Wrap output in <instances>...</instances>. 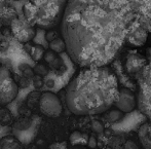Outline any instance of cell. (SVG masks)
<instances>
[{"label": "cell", "mask_w": 151, "mask_h": 149, "mask_svg": "<svg viewBox=\"0 0 151 149\" xmlns=\"http://www.w3.org/2000/svg\"><path fill=\"white\" fill-rule=\"evenodd\" d=\"M135 21L127 0H68L62 18L66 52L80 67H102L116 56Z\"/></svg>", "instance_id": "6da1fadb"}, {"label": "cell", "mask_w": 151, "mask_h": 149, "mask_svg": "<svg viewBox=\"0 0 151 149\" xmlns=\"http://www.w3.org/2000/svg\"><path fill=\"white\" fill-rule=\"evenodd\" d=\"M118 94L116 76L108 68L88 67L69 82L66 89V101L72 113L95 115L111 108Z\"/></svg>", "instance_id": "7a4b0ae2"}, {"label": "cell", "mask_w": 151, "mask_h": 149, "mask_svg": "<svg viewBox=\"0 0 151 149\" xmlns=\"http://www.w3.org/2000/svg\"><path fill=\"white\" fill-rule=\"evenodd\" d=\"M36 10V25L50 28L62 21L68 0H30Z\"/></svg>", "instance_id": "3957f363"}, {"label": "cell", "mask_w": 151, "mask_h": 149, "mask_svg": "<svg viewBox=\"0 0 151 149\" xmlns=\"http://www.w3.org/2000/svg\"><path fill=\"white\" fill-rule=\"evenodd\" d=\"M138 107L151 121V50H148V59L145 68L140 72Z\"/></svg>", "instance_id": "277c9868"}, {"label": "cell", "mask_w": 151, "mask_h": 149, "mask_svg": "<svg viewBox=\"0 0 151 149\" xmlns=\"http://www.w3.org/2000/svg\"><path fill=\"white\" fill-rule=\"evenodd\" d=\"M135 20L151 32V0H127Z\"/></svg>", "instance_id": "5b68a950"}, {"label": "cell", "mask_w": 151, "mask_h": 149, "mask_svg": "<svg viewBox=\"0 0 151 149\" xmlns=\"http://www.w3.org/2000/svg\"><path fill=\"white\" fill-rule=\"evenodd\" d=\"M40 110L48 117H58L62 112V104L58 96L52 91H46L40 96Z\"/></svg>", "instance_id": "8992f818"}, {"label": "cell", "mask_w": 151, "mask_h": 149, "mask_svg": "<svg viewBox=\"0 0 151 149\" xmlns=\"http://www.w3.org/2000/svg\"><path fill=\"white\" fill-rule=\"evenodd\" d=\"M10 31L14 37L22 43L31 41L36 35V30L34 26L29 24L27 21H23L19 18L14 20L10 24Z\"/></svg>", "instance_id": "52a82bcc"}, {"label": "cell", "mask_w": 151, "mask_h": 149, "mask_svg": "<svg viewBox=\"0 0 151 149\" xmlns=\"http://www.w3.org/2000/svg\"><path fill=\"white\" fill-rule=\"evenodd\" d=\"M137 104L138 102L136 100V96L131 89L125 88L119 89L118 98L114 104L118 110L122 111L123 113H129L135 109Z\"/></svg>", "instance_id": "ba28073f"}, {"label": "cell", "mask_w": 151, "mask_h": 149, "mask_svg": "<svg viewBox=\"0 0 151 149\" xmlns=\"http://www.w3.org/2000/svg\"><path fill=\"white\" fill-rule=\"evenodd\" d=\"M19 93V86L12 77H7L0 84V106L10 104Z\"/></svg>", "instance_id": "9c48e42d"}, {"label": "cell", "mask_w": 151, "mask_h": 149, "mask_svg": "<svg viewBox=\"0 0 151 149\" xmlns=\"http://www.w3.org/2000/svg\"><path fill=\"white\" fill-rule=\"evenodd\" d=\"M148 33L144 27H142L137 21H134L133 25H132L131 29L129 31L127 37V41L129 42L131 45L134 46H141L144 45V43L146 42L148 37Z\"/></svg>", "instance_id": "30bf717a"}, {"label": "cell", "mask_w": 151, "mask_h": 149, "mask_svg": "<svg viewBox=\"0 0 151 149\" xmlns=\"http://www.w3.org/2000/svg\"><path fill=\"white\" fill-rule=\"evenodd\" d=\"M147 64V59L142 57L141 55L136 54V53H131L127 57V62H125V68L127 71L131 74H140V72L145 68Z\"/></svg>", "instance_id": "8fae6325"}, {"label": "cell", "mask_w": 151, "mask_h": 149, "mask_svg": "<svg viewBox=\"0 0 151 149\" xmlns=\"http://www.w3.org/2000/svg\"><path fill=\"white\" fill-rule=\"evenodd\" d=\"M139 141L145 149H151V121L145 122L138 131Z\"/></svg>", "instance_id": "7c38bea8"}, {"label": "cell", "mask_w": 151, "mask_h": 149, "mask_svg": "<svg viewBox=\"0 0 151 149\" xmlns=\"http://www.w3.org/2000/svg\"><path fill=\"white\" fill-rule=\"evenodd\" d=\"M18 18L16 9L9 5H5L1 10H0V24L4 26H10L12 21Z\"/></svg>", "instance_id": "4fadbf2b"}, {"label": "cell", "mask_w": 151, "mask_h": 149, "mask_svg": "<svg viewBox=\"0 0 151 149\" xmlns=\"http://www.w3.org/2000/svg\"><path fill=\"white\" fill-rule=\"evenodd\" d=\"M0 149H25L19 139L12 136H6L0 140Z\"/></svg>", "instance_id": "5bb4252c"}, {"label": "cell", "mask_w": 151, "mask_h": 149, "mask_svg": "<svg viewBox=\"0 0 151 149\" xmlns=\"http://www.w3.org/2000/svg\"><path fill=\"white\" fill-rule=\"evenodd\" d=\"M23 12H24V16L26 21L31 24L32 26L36 25V10L34 5L31 3L30 0L27 1V3H25L24 7H23Z\"/></svg>", "instance_id": "9a60e30c"}, {"label": "cell", "mask_w": 151, "mask_h": 149, "mask_svg": "<svg viewBox=\"0 0 151 149\" xmlns=\"http://www.w3.org/2000/svg\"><path fill=\"white\" fill-rule=\"evenodd\" d=\"M43 59L46 63L50 64V66L52 68V69H59V68H60L61 60L59 59L58 54L52 52V50L46 52L45 54L43 55Z\"/></svg>", "instance_id": "2e32d148"}, {"label": "cell", "mask_w": 151, "mask_h": 149, "mask_svg": "<svg viewBox=\"0 0 151 149\" xmlns=\"http://www.w3.org/2000/svg\"><path fill=\"white\" fill-rule=\"evenodd\" d=\"M50 48L52 52L57 53V54H61V53L66 52V42L63 38L57 37L56 39L50 42Z\"/></svg>", "instance_id": "e0dca14e"}, {"label": "cell", "mask_w": 151, "mask_h": 149, "mask_svg": "<svg viewBox=\"0 0 151 149\" xmlns=\"http://www.w3.org/2000/svg\"><path fill=\"white\" fill-rule=\"evenodd\" d=\"M88 141V138L86 137L84 134H81L79 132H74L73 134L70 137V142H71L73 145H83L86 144Z\"/></svg>", "instance_id": "ac0fdd59"}, {"label": "cell", "mask_w": 151, "mask_h": 149, "mask_svg": "<svg viewBox=\"0 0 151 149\" xmlns=\"http://www.w3.org/2000/svg\"><path fill=\"white\" fill-rule=\"evenodd\" d=\"M12 114L8 111V109L1 108L0 109V123L3 125H7L12 122Z\"/></svg>", "instance_id": "d6986e66"}, {"label": "cell", "mask_w": 151, "mask_h": 149, "mask_svg": "<svg viewBox=\"0 0 151 149\" xmlns=\"http://www.w3.org/2000/svg\"><path fill=\"white\" fill-rule=\"evenodd\" d=\"M31 57L33 58L35 61H39L40 59L43 57L44 55V50L43 48L40 45H34L31 48V53H30Z\"/></svg>", "instance_id": "ffe728a7"}, {"label": "cell", "mask_w": 151, "mask_h": 149, "mask_svg": "<svg viewBox=\"0 0 151 149\" xmlns=\"http://www.w3.org/2000/svg\"><path fill=\"white\" fill-rule=\"evenodd\" d=\"M34 72L38 76H45L48 73V67L44 63H37L34 67Z\"/></svg>", "instance_id": "44dd1931"}, {"label": "cell", "mask_w": 151, "mask_h": 149, "mask_svg": "<svg viewBox=\"0 0 151 149\" xmlns=\"http://www.w3.org/2000/svg\"><path fill=\"white\" fill-rule=\"evenodd\" d=\"M123 116V112L120 111V110L116 109V110H112L109 113V120L112 121V122H115V121L119 120L120 118H122Z\"/></svg>", "instance_id": "7402d4cb"}, {"label": "cell", "mask_w": 151, "mask_h": 149, "mask_svg": "<svg viewBox=\"0 0 151 149\" xmlns=\"http://www.w3.org/2000/svg\"><path fill=\"white\" fill-rule=\"evenodd\" d=\"M8 48H9V42L6 38H2L0 39V52L4 53V52H7Z\"/></svg>", "instance_id": "603a6c76"}, {"label": "cell", "mask_w": 151, "mask_h": 149, "mask_svg": "<svg viewBox=\"0 0 151 149\" xmlns=\"http://www.w3.org/2000/svg\"><path fill=\"white\" fill-rule=\"evenodd\" d=\"M9 76V71H8L6 68H0V84L3 82L4 79H6Z\"/></svg>", "instance_id": "cb8c5ba5"}, {"label": "cell", "mask_w": 151, "mask_h": 149, "mask_svg": "<svg viewBox=\"0 0 151 149\" xmlns=\"http://www.w3.org/2000/svg\"><path fill=\"white\" fill-rule=\"evenodd\" d=\"M91 127H93V131L97 132V133H101L103 132V125H102L100 121H93L91 123Z\"/></svg>", "instance_id": "d4e9b609"}, {"label": "cell", "mask_w": 151, "mask_h": 149, "mask_svg": "<svg viewBox=\"0 0 151 149\" xmlns=\"http://www.w3.org/2000/svg\"><path fill=\"white\" fill-rule=\"evenodd\" d=\"M58 37V34L56 33L55 31H50L47 32V34H46V39H47V41H52L54 39H56V38Z\"/></svg>", "instance_id": "484cf974"}, {"label": "cell", "mask_w": 151, "mask_h": 149, "mask_svg": "<svg viewBox=\"0 0 151 149\" xmlns=\"http://www.w3.org/2000/svg\"><path fill=\"white\" fill-rule=\"evenodd\" d=\"M124 149H140L138 147V145L133 141H127L124 144Z\"/></svg>", "instance_id": "4316f807"}, {"label": "cell", "mask_w": 151, "mask_h": 149, "mask_svg": "<svg viewBox=\"0 0 151 149\" xmlns=\"http://www.w3.org/2000/svg\"><path fill=\"white\" fill-rule=\"evenodd\" d=\"M88 146H90L91 148H95L96 146H97V141H96V138L95 137H90L88 138Z\"/></svg>", "instance_id": "83f0119b"}, {"label": "cell", "mask_w": 151, "mask_h": 149, "mask_svg": "<svg viewBox=\"0 0 151 149\" xmlns=\"http://www.w3.org/2000/svg\"><path fill=\"white\" fill-rule=\"evenodd\" d=\"M5 5H7V3H6V0H0V10H1Z\"/></svg>", "instance_id": "f1b7e54d"}, {"label": "cell", "mask_w": 151, "mask_h": 149, "mask_svg": "<svg viewBox=\"0 0 151 149\" xmlns=\"http://www.w3.org/2000/svg\"><path fill=\"white\" fill-rule=\"evenodd\" d=\"M17 1H25V0H17Z\"/></svg>", "instance_id": "f546056e"}]
</instances>
